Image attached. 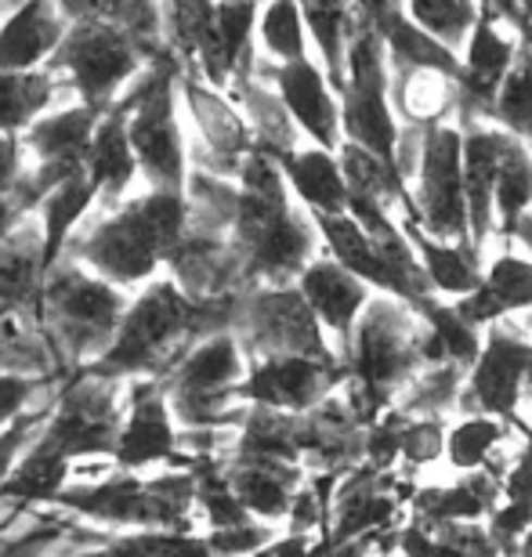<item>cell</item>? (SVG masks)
I'll return each instance as SVG.
<instances>
[{"label": "cell", "mask_w": 532, "mask_h": 557, "mask_svg": "<svg viewBox=\"0 0 532 557\" xmlns=\"http://www.w3.org/2000/svg\"><path fill=\"white\" fill-rule=\"evenodd\" d=\"M529 362H532L529 341L515 337V333L493 330L479 355V366H474L463 406L482 409V413H511L525 387Z\"/></svg>", "instance_id": "cell-19"}, {"label": "cell", "mask_w": 532, "mask_h": 557, "mask_svg": "<svg viewBox=\"0 0 532 557\" xmlns=\"http://www.w3.org/2000/svg\"><path fill=\"white\" fill-rule=\"evenodd\" d=\"M258 40L261 59L269 62H294L308 54V33L294 0H269L258 11Z\"/></svg>", "instance_id": "cell-34"}, {"label": "cell", "mask_w": 532, "mask_h": 557, "mask_svg": "<svg viewBox=\"0 0 532 557\" xmlns=\"http://www.w3.org/2000/svg\"><path fill=\"white\" fill-rule=\"evenodd\" d=\"M511 236H515V239L522 243V247L532 253V207L522 214V221H518V225L511 228Z\"/></svg>", "instance_id": "cell-45"}, {"label": "cell", "mask_w": 532, "mask_h": 557, "mask_svg": "<svg viewBox=\"0 0 532 557\" xmlns=\"http://www.w3.org/2000/svg\"><path fill=\"white\" fill-rule=\"evenodd\" d=\"M355 11L370 22V26H376V22H384V18H392L403 11V0H351Z\"/></svg>", "instance_id": "cell-43"}, {"label": "cell", "mask_w": 532, "mask_h": 557, "mask_svg": "<svg viewBox=\"0 0 532 557\" xmlns=\"http://www.w3.org/2000/svg\"><path fill=\"white\" fill-rule=\"evenodd\" d=\"M70 26L54 0H22L0 18V70L29 73L44 70Z\"/></svg>", "instance_id": "cell-18"}, {"label": "cell", "mask_w": 532, "mask_h": 557, "mask_svg": "<svg viewBox=\"0 0 532 557\" xmlns=\"http://www.w3.org/2000/svg\"><path fill=\"white\" fill-rule=\"evenodd\" d=\"M149 557H214L193 532H149Z\"/></svg>", "instance_id": "cell-40"}, {"label": "cell", "mask_w": 532, "mask_h": 557, "mask_svg": "<svg viewBox=\"0 0 532 557\" xmlns=\"http://www.w3.org/2000/svg\"><path fill=\"white\" fill-rule=\"evenodd\" d=\"M70 456L44 438L37 431L26 449H22L18 463L11 467V474L0 482V499H15V504H54V496L62 493L70 482Z\"/></svg>", "instance_id": "cell-26"}, {"label": "cell", "mask_w": 532, "mask_h": 557, "mask_svg": "<svg viewBox=\"0 0 532 557\" xmlns=\"http://www.w3.org/2000/svg\"><path fill=\"white\" fill-rule=\"evenodd\" d=\"M253 4H269V0H253Z\"/></svg>", "instance_id": "cell-48"}, {"label": "cell", "mask_w": 532, "mask_h": 557, "mask_svg": "<svg viewBox=\"0 0 532 557\" xmlns=\"http://www.w3.org/2000/svg\"><path fill=\"white\" fill-rule=\"evenodd\" d=\"M272 557H308V543H305V536L283 540L280 547H272Z\"/></svg>", "instance_id": "cell-44"}, {"label": "cell", "mask_w": 532, "mask_h": 557, "mask_svg": "<svg viewBox=\"0 0 532 557\" xmlns=\"http://www.w3.org/2000/svg\"><path fill=\"white\" fill-rule=\"evenodd\" d=\"M177 76H182L177 54L160 51L127 87V138L138 160V177L146 182V188H163V193H185L188 177Z\"/></svg>", "instance_id": "cell-4"}, {"label": "cell", "mask_w": 532, "mask_h": 557, "mask_svg": "<svg viewBox=\"0 0 532 557\" xmlns=\"http://www.w3.org/2000/svg\"><path fill=\"white\" fill-rule=\"evenodd\" d=\"M409 18L449 51H457L468 44V33L479 18V0H409Z\"/></svg>", "instance_id": "cell-35"}, {"label": "cell", "mask_w": 532, "mask_h": 557, "mask_svg": "<svg viewBox=\"0 0 532 557\" xmlns=\"http://www.w3.org/2000/svg\"><path fill=\"white\" fill-rule=\"evenodd\" d=\"M529 207H532V149L511 135L504 145L500 166H496L493 214L500 218V228L511 236V228L522 221Z\"/></svg>", "instance_id": "cell-33"}, {"label": "cell", "mask_w": 532, "mask_h": 557, "mask_svg": "<svg viewBox=\"0 0 532 557\" xmlns=\"http://www.w3.org/2000/svg\"><path fill=\"white\" fill-rule=\"evenodd\" d=\"M272 532L253 525V521H243V525H228V529H210L207 547L214 557H250L269 550Z\"/></svg>", "instance_id": "cell-37"}, {"label": "cell", "mask_w": 532, "mask_h": 557, "mask_svg": "<svg viewBox=\"0 0 532 557\" xmlns=\"http://www.w3.org/2000/svg\"><path fill=\"white\" fill-rule=\"evenodd\" d=\"M0 319H4V308H0Z\"/></svg>", "instance_id": "cell-49"}, {"label": "cell", "mask_w": 532, "mask_h": 557, "mask_svg": "<svg viewBox=\"0 0 532 557\" xmlns=\"http://www.w3.org/2000/svg\"><path fill=\"white\" fill-rule=\"evenodd\" d=\"M275 166H280L286 188H294V196L312 214H345L348 210V185L341 174L337 152L308 145V149L283 152Z\"/></svg>", "instance_id": "cell-23"}, {"label": "cell", "mask_w": 532, "mask_h": 557, "mask_svg": "<svg viewBox=\"0 0 532 557\" xmlns=\"http://www.w3.org/2000/svg\"><path fill=\"white\" fill-rule=\"evenodd\" d=\"M124 381L98 373L95 366H76L73 376L54 395V409L40 434L70 460L113 453L124 423Z\"/></svg>", "instance_id": "cell-8"}, {"label": "cell", "mask_w": 532, "mask_h": 557, "mask_svg": "<svg viewBox=\"0 0 532 557\" xmlns=\"http://www.w3.org/2000/svg\"><path fill=\"white\" fill-rule=\"evenodd\" d=\"M428 330H417L403 305L387 297L366 300V311L355 319V373H359L362 387L381 392V387L395 384L409 366L420 359V344H424Z\"/></svg>", "instance_id": "cell-12"}, {"label": "cell", "mask_w": 532, "mask_h": 557, "mask_svg": "<svg viewBox=\"0 0 532 557\" xmlns=\"http://www.w3.org/2000/svg\"><path fill=\"white\" fill-rule=\"evenodd\" d=\"M22 174H26V149H22V138L18 135H0V236L18 225L15 218H11V193H15V185L22 182Z\"/></svg>", "instance_id": "cell-38"}, {"label": "cell", "mask_w": 532, "mask_h": 557, "mask_svg": "<svg viewBox=\"0 0 532 557\" xmlns=\"http://www.w3.org/2000/svg\"><path fill=\"white\" fill-rule=\"evenodd\" d=\"M124 392V423L113 445V463L120 471H141L174 460L177 431L160 376H131Z\"/></svg>", "instance_id": "cell-15"}, {"label": "cell", "mask_w": 532, "mask_h": 557, "mask_svg": "<svg viewBox=\"0 0 532 557\" xmlns=\"http://www.w3.org/2000/svg\"><path fill=\"white\" fill-rule=\"evenodd\" d=\"M124 308V289L62 253L59 264L44 278L40 294V330L51 344L59 370L95 362L113 341Z\"/></svg>", "instance_id": "cell-3"}, {"label": "cell", "mask_w": 532, "mask_h": 557, "mask_svg": "<svg viewBox=\"0 0 532 557\" xmlns=\"http://www.w3.org/2000/svg\"><path fill=\"white\" fill-rule=\"evenodd\" d=\"M297 294L312 308L319 326L334 330L341 341H351L355 319L366 308V283L355 278L348 269H341L334 258H312L297 275Z\"/></svg>", "instance_id": "cell-21"}, {"label": "cell", "mask_w": 532, "mask_h": 557, "mask_svg": "<svg viewBox=\"0 0 532 557\" xmlns=\"http://www.w3.org/2000/svg\"><path fill=\"white\" fill-rule=\"evenodd\" d=\"M106 109L81 106V102H65L48 109L44 116H37L33 124L22 131V149H26L29 171L40 177V185L51 188L65 182L70 174L84 171L87 160V145H91L95 124Z\"/></svg>", "instance_id": "cell-14"}, {"label": "cell", "mask_w": 532, "mask_h": 557, "mask_svg": "<svg viewBox=\"0 0 532 557\" xmlns=\"http://www.w3.org/2000/svg\"><path fill=\"white\" fill-rule=\"evenodd\" d=\"M76 557H149V532H141V536L109 540V543H102V547L84 550Z\"/></svg>", "instance_id": "cell-42"}, {"label": "cell", "mask_w": 532, "mask_h": 557, "mask_svg": "<svg viewBox=\"0 0 532 557\" xmlns=\"http://www.w3.org/2000/svg\"><path fill=\"white\" fill-rule=\"evenodd\" d=\"M188 221L185 193L146 188L124 203L106 210L102 218L84 221L65 243V258L102 275L120 289L146 286L168 264Z\"/></svg>", "instance_id": "cell-2"}, {"label": "cell", "mask_w": 532, "mask_h": 557, "mask_svg": "<svg viewBox=\"0 0 532 557\" xmlns=\"http://www.w3.org/2000/svg\"><path fill=\"white\" fill-rule=\"evenodd\" d=\"M228 488L247 515L283 518L290 510V467L280 460H236Z\"/></svg>", "instance_id": "cell-31"}, {"label": "cell", "mask_w": 532, "mask_h": 557, "mask_svg": "<svg viewBox=\"0 0 532 557\" xmlns=\"http://www.w3.org/2000/svg\"><path fill=\"white\" fill-rule=\"evenodd\" d=\"M518 4H522V15H525L529 29H532V0H518Z\"/></svg>", "instance_id": "cell-47"}, {"label": "cell", "mask_w": 532, "mask_h": 557, "mask_svg": "<svg viewBox=\"0 0 532 557\" xmlns=\"http://www.w3.org/2000/svg\"><path fill=\"white\" fill-rule=\"evenodd\" d=\"M522 557H532V525L525 529V543H522Z\"/></svg>", "instance_id": "cell-46"}, {"label": "cell", "mask_w": 532, "mask_h": 557, "mask_svg": "<svg viewBox=\"0 0 532 557\" xmlns=\"http://www.w3.org/2000/svg\"><path fill=\"white\" fill-rule=\"evenodd\" d=\"M48 264H44L40 221L26 218L0 236V308L40 322V294Z\"/></svg>", "instance_id": "cell-20"}, {"label": "cell", "mask_w": 532, "mask_h": 557, "mask_svg": "<svg viewBox=\"0 0 532 557\" xmlns=\"http://www.w3.org/2000/svg\"><path fill=\"white\" fill-rule=\"evenodd\" d=\"M127 109H131V98L124 91L102 116H98L91 145H87L84 171L91 177V185L98 193V207L102 210H113L124 203L131 185L138 182V160L127 138Z\"/></svg>", "instance_id": "cell-17"}, {"label": "cell", "mask_w": 532, "mask_h": 557, "mask_svg": "<svg viewBox=\"0 0 532 557\" xmlns=\"http://www.w3.org/2000/svg\"><path fill=\"white\" fill-rule=\"evenodd\" d=\"M316 232L323 236L330 258H334L341 269H348L355 278H362V283H373L387 289V294H395L392 286V275H387L381 253L370 243V236L359 228V221H355L348 210L345 214H316Z\"/></svg>", "instance_id": "cell-28"}, {"label": "cell", "mask_w": 532, "mask_h": 557, "mask_svg": "<svg viewBox=\"0 0 532 557\" xmlns=\"http://www.w3.org/2000/svg\"><path fill=\"white\" fill-rule=\"evenodd\" d=\"M387 54L376 29L355 11V26L345 51V84H341V141L362 145L366 152L392 163L398 124L387 106Z\"/></svg>", "instance_id": "cell-6"}, {"label": "cell", "mask_w": 532, "mask_h": 557, "mask_svg": "<svg viewBox=\"0 0 532 557\" xmlns=\"http://www.w3.org/2000/svg\"><path fill=\"white\" fill-rule=\"evenodd\" d=\"M65 18H91V22H109L131 33L149 54L171 51L163 40V8L160 0H54Z\"/></svg>", "instance_id": "cell-27"}, {"label": "cell", "mask_w": 532, "mask_h": 557, "mask_svg": "<svg viewBox=\"0 0 532 557\" xmlns=\"http://www.w3.org/2000/svg\"><path fill=\"white\" fill-rule=\"evenodd\" d=\"M243 373H247V362H243V348L232 330L196 341L160 376L171 417L182 420L185 428H218V423L232 420L228 398H236Z\"/></svg>", "instance_id": "cell-7"}, {"label": "cell", "mask_w": 532, "mask_h": 557, "mask_svg": "<svg viewBox=\"0 0 532 557\" xmlns=\"http://www.w3.org/2000/svg\"><path fill=\"white\" fill-rule=\"evenodd\" d=\"M490 120L511 131L518 141L532 149V29H518L515 62L507 70L504 84L496 87V98L490 106Z\"/></svg>", "instance_id": "cell-30"}, {"label": "cell", "mask_w": 532, "mask_h": 557, "mask_svg": "<svg viewBox=\"0 0 532 557\" xmlns=\"http://www.w3.org/2000/svg\"><path fill=\"white\" fill-rule=\"evenodd\" d=\"M515 308H532V261L511 258V253L496 258L490 275L479 283V289H471V294L460 297V305H457V311L471 322V326L493 322Z\"/></svg>", "instance_id": "cell-25"}, {"label": "cell", "mask_w": 532, "mask_h": 557, "mask_svg": "<svg viewBox=\"0 0 532 557\" xmlns=\"http://www.w3.org/2000/svg\"><path fill=\"white\" fill-rule=\"evenodd\" d=\"M460 127L449 120L428 124L424 152L417 163V225L438 243L468 239V203H463V160H460Z\"/></svg>", "instance_id": "cell-11"}, {"label": "cell", "mask_w": 532, "mask_h": 557, "mask_svg": "<svg viewBox=\"0 0 532 557\" xmlns=\"http://www.w3.org/2000/svg\"><path fill=\"white\" fill-rule=\"evenodd\" d=\"M243 355L264 359V355H305V359L334 362V351L326 348L323 326L297 294V286H250L236 297L232 315Z\"/></svg>", "instance_id": "cell-9"}, {"label": "cell", "mask_w": 532, "mask_h": 557, "mask_svg": "<svg viewBox=\"0 0 532 557\" xmlns=\"http://www.w3.org/2000/svg\"><path fill=\"white\" fill-rule=\"evenodd\" d=\"M398 449H406L413 460H431L442 449V431L435 423H413L403 438H398Z\"/></svg>", "instance_id": "cell-41"}, {"label": "cell", "mask_w": 532, "mask_h": 557, "mask_svg": "<svg viewBox=\"0 0 532 557\" xmlns=\"http://www.w3.org/2000/svg\"><path fill=\"white\" fill-rule=\"evenodd\" d=\"M409 239L417 247V258L424 261L428 283L446 297H468L471 289H479L482 275L474 269V261L468 258V247H453V243H438L420 232V225H409Z\"/></svg>", "instance_id": "cell-32"}, {"label": "cell", "mask_w": 532, "mask_h": 557, "mask_svg": "<svg viewBox=\"0 0 532 557\" xmlns=\"http://www.w3.org/2000/svg\"><path fill=\"white\" fill-rule=\"evenodd\" d=\"M152 59L157 54H149L120 26L73 18L44 70L59 76L70 102L109 109Z\"/></svg>", "instance_id": "cell-5"}, {"label": "cell", "mask_w": 532, "mask_h": 557, "mask_svg": "<svg viewBox=\"0 0 532 557\" xmlns=\"http://www.w3.org/2000/svg\"><path fill=\"white\" fill-rule=\"evenodd\" d=\"M95 207H98V193H95L87 171L70 174L65 182H59L48 196L40 199V207H37V214H33V218L40 221L44 264H48V272L59 264L65 243H70V236L84 225L87 214H91Z\"/></svg>", "instance_id": "cell-24"}, {"label": "cell", "mask_w": 532, "mask_h": 557, "mask_svg": "<svg viewBox=\"0 0 532 557\" xmlns=\"http://www.w3.org/2000/svg\"><path fill=\"white\" fill-rule=\"evenodd\" d=\"M236 297L196 300L171 275L149 278L141 294L127 300L124 319H120L109 348L87 366H95L98 373L120 376V381H127V376H163L196 341L232 330Z\"/></svg>", "instance_id": "cell-1"}, {"label": "cell", "mask_w": 532, "mask_h": 557, "mask_svg": "<svg viewBox=\"0 0 532 557\" xmlns=\"http://www.w3.org/2000/svg\"><path fill=\"white\" fill-rule=\"evenodd\" d=\"M48 420V409H33V413H22L18 420H11L4 431H0V482L11 474V467L18 463L22 449L37 438V423L44 428Z\"/></svg>", "instance_id": "cell-39"}, {"label": "cell", "mask_w": 532, "mask_h": 557, "mask_svg": "<svg viewBox=\"0 0 532 557\" xmlns=\"http://www.w3.org/2000/svg\"><path fill=\"white\" fill-rule=\"evenodd\" d=\"M463 48H468V54H463V62H460L463 65L460 91L490 113L496 87L504 84V76L515 62L518 33H504V22H496L490 15H479Z\"/></svg>", "instance_id": "cell-22"}, {"label": "cell", "mask_w": 532, "mask_h": 557, "mask_svg": "<svg viewBox=\"0 0 532 557\" xmlns=\"http://www.w3.org/2000/svg\"><path fill=\"white\" fill-rule=\"evenodd\" d=\"M301 11L305 33L316 40L319 54H323V73L334 91L345 84V51L355 26V4L351 0H294Z\"/></svg>", "instance_id": "cell-29"}, {"label": "cell", "mask_w": 532, "mask_h": 557, "mask_svg": "<svg viewBox=\"0 0 532 557\" xmlns=\"http://www.w3.org/2000/svg\"><path fill=\"white\" fill-rule=\"evenodd\" d=\"M253 73L261 76L264 84L280 95L283 109L290 113L294 127L301 135L312 138L319 149L337 152L341 145V106L337 95L330 87L326 73L308 59H294V62H269V59H253Z\"/></svg>", "instance_id": "cell-13"}, {"label": "cell", "mask_w": 532, "mask_h": 557, "mask_svg": "<svg viewBox=\"0 0 532 557\" xmlns=\"http://www.w3.org/2000/svg\"><path fill=\"white\" fill-rule=\"evenodd\" d=\"M337 381V362L305 359V355H264V359H253L250 373H243L236 398H250V403L280 409V413H301V409L316 406Z\"/></svg>", "instance_id": "cell-16"}, {"label": "cell", "mask_w": 532, "mask_h": 557, "mask_svg": "<svg viewBox=\"0 0 532 557\" xmlns=\"http://www.w3.org/2000/svg\"><path fill=\"white\" fill-rule=\"evenodd\" d=\"M496 442H500V423L490 417H474L446 434V456L463 471H471L493 453Z\"/></svg>", "instance_id": "cell-36"}, {"label": "cell", "mask_w": 532, "mask_h": 557, "mask_svg": "<svg viewBox=\"0 0 532 557\" xmlns=\"http://www.w3.org/2000/svg\"><path fill=\"white\" fill-rule=\"evenodd\" d=\"M177 102H182L188 127H193V135H185L188 166L236 182L243 160L253 152V138L247 120L232 106V98L225 91H214L196 73L182 70V76H177Z\"/></svg>", "instance_id": "cell-10"}]
</instances>
